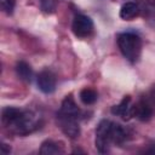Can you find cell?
<instances>
[{
	"label": "cell",
	"instance_id": "obj_1",
	"mask_svg": "<svg viewBox=\"0 0 155 155\" xmlns=\"http://www.w3.org/2000/svg\"><path fill=\"white\" fill-rule=\"evenodd\" d=\"M1 121L5 128L18 136H27L40 127V116L36 113L15 107H6L2 109Z\"/></svg>",
	"mask_w": 155,
	"mask_h": 155
},
{
	"label": "cell",
	"instance_id": "obj_2",
	"mask_svg": "<svg viewBox=\"0 0 155 155\" xmlns=\"http://www.w3.org/2000/svg\"><path fill=\"white\" fill-rule=\"evenodd\" d=\"M127 139V131L117 122L102 120L96 128V148L101 154L109 151L111 144H122Z\"/></svg>",
	"mask_w": 155,
	"mask_h": 155
},
{
	"label": "cell",
	"instance_id": "obj_3",
	"mask_svg": "<svg viewBox=\"0 0 155 155\" xmlns=\"http://www.w3.org/2000/svg\"><path fill=\"white\" fill-rule=\"evenodd\" d=\"M117 46L122 56L131 63H136L140 56L142 40L139 35L130 31H125L117 35Z\"/></svg>",
	"mask_w": 155,
	"mask_h": 155
},
{
	"label": "cell",
	"instance_id": "obj_4",
	"mask_svg": "<svg viewBox=\"0 0 155 155\" xmlns=\"http://www.w3.org/2000/svg\"><path fill=\"white\" fill-rule=\"evenodd\" d=\"M71 30L78 38H87L93 31V22L86 15H76L73 19Z\"/></svg>",
	"mask_w": 155,
	"mask_h": 155
},
{
	"label": "cell",
	"instance_id": "obj_5",
	"mask_svg": "<svg viewBox=\"0 0 155 155\" xmlns=\"http://www.w3.org/2000/svg\"><path fill=\"white\" fill-rule=\"evenodd\" d=\"M57 121L58 126L63 131L64 134H67L70 138H76L80 134V126H79V117L63 115L61 113L57 114Z\"/></svg>",
	"mask_w": 155,
	"mask_h": 155
},
{
	"label": "cell",
	"instance_id": "obj_6",
	"mask_svg": "<svg viewBox=\"0 0 155 155\" xmlns=\"http://www.w3.org/2000/svg\"><path fill=\"white\" fill-rule=\"evenodd\" d=\"M38 87L44 93H52L56 90V76L51 70H42L36 78Z\"/></svg>",
	"mask_w": 155,
	"mask_h": 155
},
{
	"label": "cell",
	"instance_id": "obj_7",
	"mask_svg": "<svg viewBox=\"0 0 155 155\" xmlns=\"http://www.w3.org/2000/svg\"><path fill=\"white\" fill-rule=\"evenodd\" d=\"M111 113L114 115L120 116L122 120H130L134 116V104H132V99L130 96L122 98V101L111 108Z\"/></svg>",
	"mask_w": 155,
	"mask_h": 155
},
{
	"label": "cell",
	"instance_id": "obj_8",
	"mask_svg": "<svg viewBox=\"0 0 155 155\" xmlns=\"http://www.w3.org/2000/svg\"><path fill=\"white\" fill-rule=\"evenodd\" d=\"M139 12H140V8L137 2L127 1L121 6L119 15H120V18H122L125 21H130V19L137 17L139 15Z\"/></svg>",
	"mask_w": 155,
	"mask_h": 155
},
{
	"label": "cell",
	"instance_id": "obj_9",
	"mask_svg": "<svg viewBox=\"0 0 155 155\" xmlns=\"http://www.w3.org/2000/svg\"><path fill=\"white\" fill-rule=\"evenodd\" d=\"M63 115H69V116H75V117H80V109L76 105L75 101L73 99L71 96H68L64 98V101L62 102L61 109L59 111Z\"/></svg>",
	"mask_w": 155,
	"mask_h": 155
},
{
	"label": "cell",
	"instance_id": "obj_10",
	"mask_svg": "<svg viewBox=\"0 0 155 155\" xmlns=\"http://www.w3.org/2000/svg\"><path fill=\"white\" fill-rule=\"evenodd\" d=\"M16 73H17V76L25 81V82H30L31 81V78H33V70H31V67L24 62V61H19L17 64H16Z\"/></svg>",
	"mask_w": 155,
	"mask_h": 155
},
{
	"label": "cell",
	"instance_id": "obj_11",
	"mask_svg": "<svg viewBox=\"0 0 155 155\" xmlns=\"http://www.w3.org/2000/svg\"><path fill=\"white\" fill-rule=\"evenodd\" d=\"M153 115V110L151 108L144 103L140 102L138 104H134V116H137L140 121H148Z\"/></svg>",
	"mask_w": 155,
	"mask_h": 155
},
{
	"label": "cell",
	"instance_id": "obj_12",
	"mask_svg": "<svg viewBox=\"0 0 155 155\" xmlns=\"http://www.w3.org/2000/svg\"><path fill=\"white\" fill-rule=\"evenodd\" d=\"M40 154H46V155H51V154H62L64 153L63 148L53 142V140H45L42 144H41V148H40Z\"/></svg>",
	"mask_w": 155,
	"mask_h": 155
},
{
	"label": "cell",
	"instance_id": "obj_13",
	"mask_svg": "<svg viewBox=\"0 0 155 155\" xmlns=\"http://www.w3.org/2000/svg\"><path fill=\"white\" fill-rule=\"evenodd\" d=\"M79 96H80L81 102L84 104H86V105L93 104L97 101V98H98L97 92L94 90H92V88H84V90H81Z\"/></svg>",
	"mask_w": 155,
	"mask_h": 155
},
{
	"label": "cell",
	"instance_id": "obj_14",
	"mask_svg": "<svg viewBox=\"0 0 155 155\" xmlns=\"http://www.w3.org/2000/svg\"><path fill=\"white\" fill-rule=\"evenodd\" d=\"M39 2L45 13H53L57 8V0H39Z\"/></svg>",
	"mask_w": 155,
	"mask_h": 155
},
{
	"label": "cell",
	"instance_id": "obj_15",
	"mask_svg": "<svg viewBox=\"0 0 155 155\" xmlns=\"http://www.w3.org/2000/svg\"><path fill=\"white\" fill-rule=\"evenodd\" d=\"M0 6L6 15H12L16 6V0H0Z\"/></svg>",
	"mask_w": 155,
	"mask_h": 155
},
{
	"label": "cell",
	"instance_id": "obj_16",
	"mask_svg": "<svg viewBox=\"0 0 155 155\" xmlns=\"http://www.w3.org/2000/svg\"><path fill=\"white\" fill-rule=\"evenodd\" d=\"M0 148H1V153H2L4 155H6V154H10V151H11V148H10V145H7V144H5V143H2V144L0 145Z\"/></svg>",
	"mask_w": 155,
	"mask_h": 155
},
{
	"label": "cell",
	"instance_id": "obj_17",
	"mask_svg": "<svg viewBox=\"0 0 155 155\" xmlns=\"http://www.w3.org/2000/svg\"><path fill=\"white\" fill-rule=\"evenodd\" d=\"M149 13H150V19H153L155 22V6L149 8Z\"/></svg>",
	"mask_w": 155,
	"mask_h": 155
}]
</instances>
